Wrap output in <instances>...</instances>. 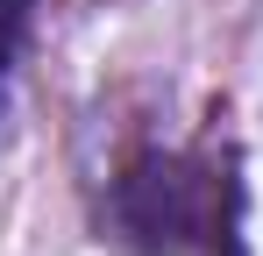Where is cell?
<instances>
[{
    "label": "cell",
    "instance_id": "cell-2",
    "mask_svg": "<svg viewBox=\"0 0 263 256\" xmlns=\"http://www.w3.org/2000/svg\"><path fill=\"white\" fill-rule=\"evenodd\" d=\"M29 14H36V0H0V79H7V64L29 43Z\"/></svg>",
    "mask_w": 263,
    "mask_h": 256
},
{
    "label": "cell",
    "instance_id": "cell-1",
    "mask_svg": "<svg viewBox=\"0 0 263 256\" xmlns=\"http://www.w3.org/2000/svg\"><path fill=\"white\" fill-rule=\"evenodd\" d=\"M100 242L121 256H242V178L214 150H142L100 192Z\"/></svg>",
    "mask_w": 263,
    "mask_h": 256
}]
</instances>
